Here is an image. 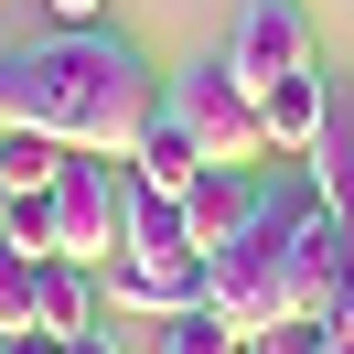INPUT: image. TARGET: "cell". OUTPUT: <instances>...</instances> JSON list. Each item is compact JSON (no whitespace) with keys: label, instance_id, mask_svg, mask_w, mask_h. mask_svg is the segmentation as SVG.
<instances>
[{"label":"cell","instance_id":"9","mask_svg":"<svg viewBox=\"0 0 354 354\" xmlns=\"http://www.w3.org/2000/svg\"><path fill=\"white\" fill-rule=\"evenodd\" d=\"M129 172H140V183H151V194H172V204H183V194H194V183H204V172H215V161H204V140H194V129H183V118H172V108H151V129H140V140H129Z\"/></svg>","mask_w":354,"mask_h":354},{"label":"cell","instance_id":"17","mask_svg":"<svg viewBox=\"0 0 354 354\" xmlns=\"http://www.w3.org/2000/svg\"><path fill=\"white\" fill-rule=\"evenodd\" d=\"M11 204H22V194H11V183H0V225H11Z\"/></svg>","mask_w":354,"mask_h":354},{"label":"cell","instance_id":"15","mask_svg":"<svg viewBox=\"0 0 354 354\" xmlns=\"http://www.w3.org/2000/svg\"><path fill=\"white\" fill-rule=\"evenodd\" d=\"M54 354H118V333H108V322H97V333H65Z\"/></svg>","mask_w":354,"mask_h":354},{"label":"cell","instance_id":"1","mask_svg":"<svg viewBox=\"0 0 354 354\" xmlns=\"http://www.w3.org/2000/svg\"><path fill=\"white\" fill-rule=\"evenodd\" d=\"M151 65H140L129 32H54V44H22L0 54V129H44L65 151H97V161H129V140L151 129Z\"/></svg>","mask_w":354,"mask_h":354},{"label":"cell","instance_id":"14","mask_svg":"<svg viewBox=\"0 0 354 354\" xmlns=\"http://www.w3.org/2000/svg\"><path fill=\"white\" fill-rule=\"evenodd\" d=\"M311 354H354V311H333V322L311 333Z\"/></svg>","mask_w":354,"mask_h":354},{"label":"cell","instance_id":"4","mask_svg":"<svg viewBox=\"0 0 354 354\" xmlns=\"http://www.w3.org/2000/svg\"><path fill=\"white\" fill-rule=\"evenodd\" d=\"M225 65H236L247 86L311 65V11H301V0H247V22H236V44H225Z\"/></svg>","mask_w":354,"mask_h":354},{"label":"cell","instance_id":"16","mask_svg":"<svg viewBox=\"0 0 354 354\" xmlns=\"http://www.w3.org/2000/svg\"><path fill=\"white\" fill-rule=\"evenodd\" d=\"M0 354H54V333H0Z\"/></svg>","mask_w":354,"mask_h":354},{"label":"cell","instance_id":"5","mask_svg":"<svg viewBox=\"0 0 354 354\" xmlns=\"http://www.w3.org/2000/svg\"><path fill=\"white\" fill-rule=\"evenodd\" d=\"M108 322V268H86V258H44L32 268V333H97Z\"/></svg>","mask_w":354,"mask_h":354},{"label":"cell","instance_id":"3","mask_svg":"<svg viewBox=\"0 0 354 354\" xmlns=\"http://www.w3.org/2000/svg\"><path fill=\"white\" fill-rule=\"evenodd\" d=\"M118 215H129V161L65 151V172L44 183V225H54V258H86V268H108V258H118Z\"/></svg>","mask_w":354,"mask_h":354},{"label":"cell","instance_id":"6","mask_svg":"<svg viewBox=\"0 0 354 354\" xmlns=\"http://www.w3.org/2000/svg\"><path fill=\"white\" fill-rule=\"evenodd\" d=\"M258 172H225V161H215V172H204L194 183V194H183V236H194V258H215V247H236L247 236V225H258Z\"/></svg>","mask_w":354,"mask_h":354},{"label":"cell","instance_id":"12","mask_svg":"<svg viewBox=\"0 0 354 354\" xmlns=\"http://www.w3.org/2000/svg\"><path fill=\"white\" fill-rule=\"evenodd\" d=\"M32 268H44V258L0 247V333H32Z\"/></svg>","mask_w":354,"mask_h":354},{"label":"cell","instance_id":"10","mask_svg":"<svg viewBox=\"0 0 354 354\" xmlns=\"http://www.w3.org/2000/svg\"><path fill=\"white\" fill-rule=\"evenodd\" d=\"M54 172H65V140H44V129H0V183H11V194H44Z\"/></svg>","mask_w":354,"mask_h":354},{"label":"cell","instance_id":"11","mask_svg":"<svg viewBox=\"0 0 354 354\" xmlns=\"http://www.w3.org/2000/svg\"><path fill=\"white\" fill-rule=\"evenodd\" d=\"M161 354H247V333L225 322L215 301H194V311H172V322H161Z\"/></svg>","mask_w":354,"mask_h":354},{"label":"cell","instance_id":"8","mask_svg":"<svg viewBox=\"0 0 354 354\" xmlns=\"http://www.w3.org/2000/svg\"><path fill=\"white\" fill-rule=\"evenodd\" d=\"M258 129H268V151H290V161H301L311 140L333 129V97H322V75H311V65L268 75V86H258Z\"/></svg>","mask_w":354,"mask_h":354},{"label":"cell","instance_id":"2","mask_svg":"<svg viewBox=\"0 0 354 354\" xmlns=\"http://www.w3.org/2000/svg\"><path fill=\"white\" fill-rule=\"evenodd\" d=\"M161 108H172L183 129L204 140V161H225V172H247V161H268V129H258V86H247V75L225 65V54H204V65H183Z\"/></svg>","mask_w":354,"mask_h":354},{"label":"cell","instance_id":"13","mask_svg":"<svg viewBox=\"0 0 354 354\" xmlns=\"http://www.w3.org/2000/svg\"><path fill=\"white\" fill-rule=\"evenodd\" d=\"M311 333H322V322H258L247 354H311Z\"/></svg>","mask_w":354,"mask_h":354},{"label":"cell","instance_id":"7","mask_svg":"<svg viewBox=\"0 0 354 354\" xmlns=\"http://www.w3.org/2000/svg\"><path fill=\"white\" fill-rule=\"evenodd\" d=\"M204 301V258H108V311H151V322H172V311Z\"/></svg>","mask_w":354,"mask_h":354}]
</instances>
